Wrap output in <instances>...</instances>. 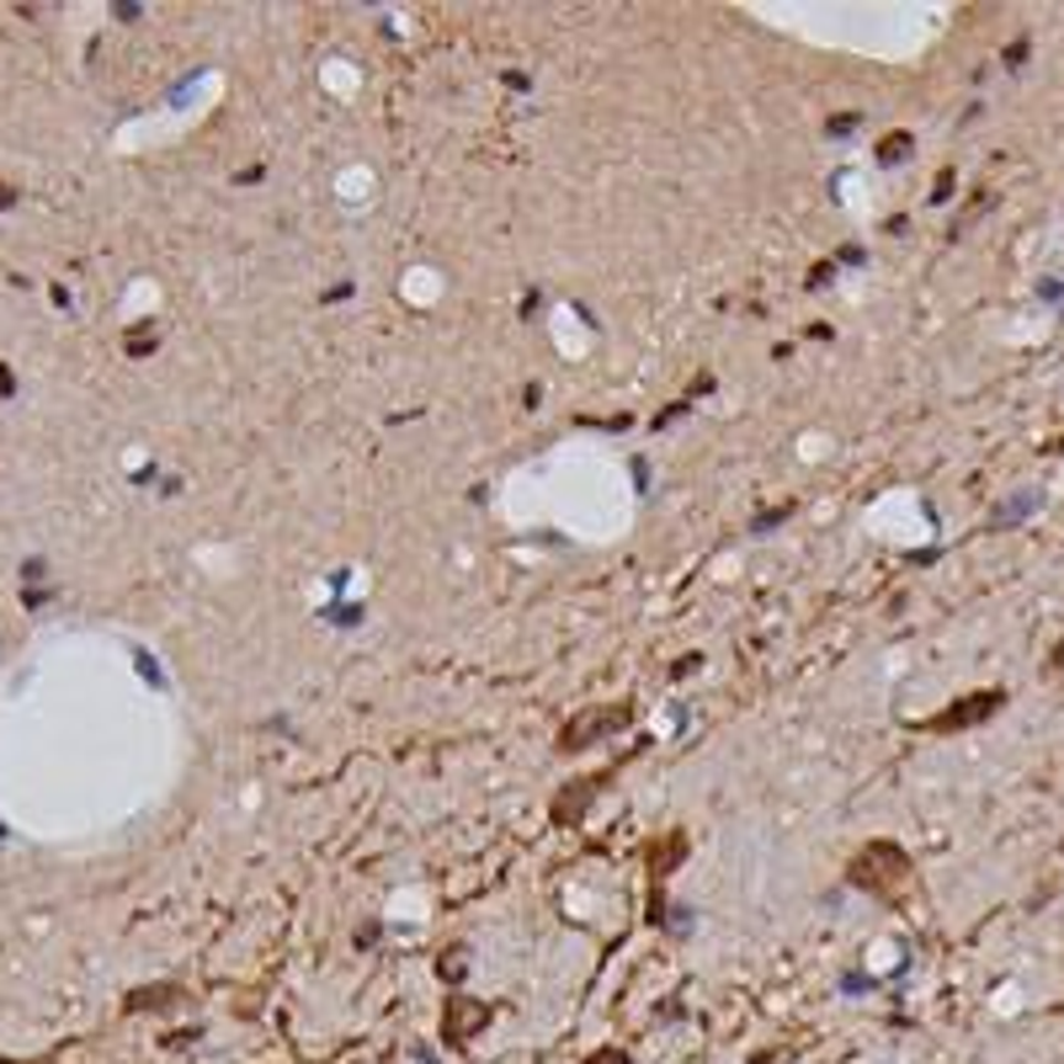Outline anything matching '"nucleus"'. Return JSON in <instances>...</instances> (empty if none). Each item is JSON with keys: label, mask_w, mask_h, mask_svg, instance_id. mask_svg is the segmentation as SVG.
Returning a JSON list of instances; mask_svg holds the SVG:
<instances>
[{"label": "nucleus", "mask_w": 1064, "mask_h": 1064, "mask_svg": "<svg viewBox=\"0 0 1064 1064\" xmlns=\"http://www.w3.org/2000/svg\"><path fill=\"white\" fill-rule=\"evenodd\" d=\"M474 1028H485V1006H453V1011H448V1038H453V1043H463Z\"/></svg>", "instance_id": "1"}, {"label": "nucleus", "mask_w": 1064, "mask_h": 1064, "mask_svg": "<svg viewBox=\"0 0 1064 1064\" xmlns=\"http://www.w3.org/2000/svg\"><path fill=\"white\" fill-rule=\"evenodd\" d=\"M591 1064H628V1060H623V1054H597Z\"/></svg>", "instance_id": "2"}]
</instances>
